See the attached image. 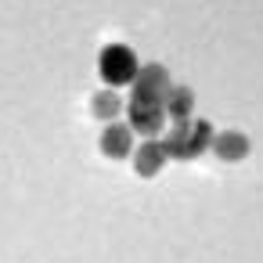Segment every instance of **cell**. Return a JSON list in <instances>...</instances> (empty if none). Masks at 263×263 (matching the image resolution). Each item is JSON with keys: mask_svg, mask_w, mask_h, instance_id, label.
I'll list each match as a JSON object with an SVG mask.
<instances>
[{"mask_svg": "<svg viewBox=\"0 0 263 263\" xmlns=\"http://www.w3.org/2000/svg\"><path fill=\"white\" fill-rule=\"evenodd\" d=\"M213 137H216L213 123H209V119H195V116H191V119L170 123V134L162 137V144H166L170 159L187 162V159H198L202 152H209V148H213Z\"/></svg>", "mask_w": 263, "mask_h": 263, "instance_id": "obj_1", "label": "cell"}, {"mask_svg": "<svg viewBox=\"0 0 263 263\" xmlns=\"http://www.w3.org/2000/svg\"><path fill=\"white\" fill-rule=\"evenodd\" d=\"M141 72V62L134 54V47L126 44H105L98 54V76L105 80V87H130Z\"/></svg>", "mask_w": 263, "mask_h": 263, "instance_id": "obj_2", "label": "cell"}, {"mask_svg": "<svg viewBox=\"0 0 263 263\" xmlns=\"http://www.w3.org/2000/svg\"><path fill=\"white\" fill-rule=\"evenodd\" d=\"M126 123L141 137H159L166 130V123H170L166 101H152V98H134L130 94V101H126Z\"/></svg>", "mask_w": 263, "mask_h": 263, "instance_id": "obj_3", "label": "cell"}, {"mask_svg": "<svg viewBox=\"0 0 263 263\" xmlns=\"http://www.w3.org/2000/svg\"><path fill=\"white\" fill-rule=\"evenodd\" d=\"M134 90V98H152V101H166V94H170V72L159 65V62H148V65H141V72H137V80L130 83Z\"/></svg>", "mask_w": 263, "mask_h": 263, "instance_id": "obj_4", "label": "cell"}, {"mask_svg": "<svg viewBox=\"0 0 263 263\" xmlns=\"http://www.w3.org/2000/svg\"><path fill=\"white\" fill-rule=\"evenodd\" d=\"M134 126L130 123H119V119H112V123H105V130H101V155L105 159H130L134 155Z\"/></svg>", "mask_w": 263, "mask_h": 263, "instance_id": "obj_5", "label": "cell"}, {"mask_svg": "<svg viewBox=\"0 0 263 263\" xmlns=\"http://www.w3.org/2000/svg\"><path fill=\"white\" fill-rule=\"evenodd\" d=\"M134 170H137V177H155V173H162V166L170 162V152H166V144L159 141V137H144L137 148H134Z\"/></svg>", "mask_w": 263, "mask_h": 263, "instance_id": "obj_6", "label": "cell"}, {"mask_svg": "<svg viewBox=\"0 0 263 263\" xmlns=\"http://www.w3.org/2000/svg\"><path fill=\"white\" fill-rule=\"evenodd\" d=\"M220 162H241L249 152H252V144H249V137L241 134V130H223V134H216L213 137V148H209Z\"/></svg>", "mask_w": 263, "mask_h": 263, "instance_id": "obj_7", "label": "cell"}, {"mask_svg": "<svg viewBox=\"0 0 263 263\" xmlns=\"http://www.w3.org/2000/svg\"><path fill=\"white\" fill-rule=\"evenodd\" d=\"M166 116H170V123H180V119H191L195 116V94H191V87H170V94H166Z\"/></svg>", "mask_w": 263, "mask_h": 263, "instance_id": "obj_8", "label": "cell"}, {"mask_svg": "<svg viewBox=\"0 0 263 263\" xmlns=\"http://www.w3.org/2000/svg\"><path fill=\"white\" fill-rule=\"evenodd\" d=\"M90 112H94V119L112 123L116 116H123V112H126V105H123V98L116 94V87H105V90H98V94L90 98Z\"/></svg>", "mask_w": 263, "mask_h": 263, "instance_id": "obj_9", "label": "cell"}]
</instances>
